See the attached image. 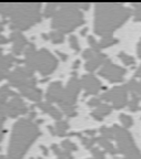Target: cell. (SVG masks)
I'll return each instance as SVG.
<instances>
[{"label": "cell", "mask_w": 141, "mask_h": 159, "mask_svg": "<svg viewBox=\"0 0 141 159\" xmlns=\"http://www.w3.org/2000/svg\"><path fill=\"white\" fill-rule=\"evenodd\" d=\"M132 11L121 3L100 2L96 5L95 11V32L102 38L110 37L111 33L126 22Z\"/></svg>", "instance_id": "obj_1"}, {"label": "cell", "mask_w": 141, "mask_h": 159, "mask_svg": "<svg viewBox=\"0 0 141 159\" xmlns=\"http://www.w3.org/2000/svg\"><path fill=\"white\" fill-rule=\"evenodd\" d=\"M40 3H0V13L11 17L10 28L26 30L41 20Z\"/></svg>", "instance_id": "obj_2"}, {"label": "cell", "mask_w": 141, "mask_h": 159, "mask_svg": "<svg viewBox=\"0 0 141 159\" xmlns=\"http://www.w3.org/2000/svg\"><path fill=\"white\" fill-rule=\"evenodd\" d=\"M40 135V130L30 118L19 119L12 128V135L9 144L8 159H22L32 142Z\"/></svg>", "instance_id": "obj_3"}, {"label": "cell", "mask_w": 141, "mask_h": 159, "mask_svg": "<svg viewBox=\"0 0 141 159\" xmlns=\"http://www.w3.org/2000/svg\"><path fill=\"white\" fill-rule=\"evenodd\" d=\"M78 3H62L60 9L53 16L52 25L56 31L61 33H69L77 27L85 22L83 15L79 10Z\"/></svg>", "instance_id": "obj_4"}, {"label": "cell", "mask_w": 141, "mask_h": 159, "mask_svg": "<svg viewBox=\"0 0 141 159\" xmlns=\"http://www.w3.org/2000/svg\"><path fill=\"white\" fill-rule=\"evenodd\" d=\"M27 67L38 70L43 75H48L52 72L58 65V60L56 59L47 49H41L38 52L32 43H29L25 51Z\"/></svg>", "instance_id": "obj_5"}, {"label": "cell", "mask_w": 141, "mask_h": 159, "mask_svg": "<svg viewBox=\"0 0 141 159\" xmlns=\"http://www.w3.org/2000/svg\"><path fill=\"white\" fill-rule=\"evenodd\" d=\"M112 130L118 144V152L124 155L126 159H138L141 156L140 150L128 129L120 127L119 125H114Z\"/></svg>", "instance_id": "obj_6"}, {"label": "cell", "mask_w": 141, "mask_h": 159, "mask_svg": "<svg viewBox=\"0 0 141 159\" xmlns=\"http://www.w3.org/2000/svg\"><path fill=\"white\" fill-rule=\"evenodd\" d=\"M80 80H78L75 76L72 79H70V81L67 84V87L63 89L62 96H61L60 102L58 103L63 111L69 108V107H73V105H75V103L77 101V96H78L79 92H80Z\"/></svg>", "instance_id": "obj_7"}, {"label": "cell", "mask_w": 141, "mask_h": 159, "mask_svg": "<svg viewBox=\"0 0 141 159\" xmlns=\"http://www.w3.org/2000/svg\"><path fill=\"white\" fill-rule=\"evenodd\" d=\"M101 101H110L114 104V107L117 109L122 108L128 103V89L127 85H120L107 91L100 96Z\"/></svg>", "instance_id": "obj_8"}, {"label": "cell", "mask_w": 141, "mask_h": 159, "mask_svg": "<svg viewBox=\"0 0 141 159\" xmlns=\"http://www.w3.org/2000/svg\"><path fill=\"white\" fill-rule=\"evenodd\" d=\"M26 112H27V107L19 95L13 96L9 102L0 106V114L5 116L9 115L10 117H17L18 115L25 114Z\"/></svg>", "instance_id": "obj_9"}, {"label": "cell", "mask_w": 141, "mask_h": 159, "mask_svg": "<svg viewBox=\"0 0 141 159\" xmlns=\"http://www.w3.org/2000/svg\"><path fill=\"white\" fill-rule=\"evenodd\" d=\"M33 71L29 67H20L18 66L15 69L13 72H11L10 74H8V80L9 83L13 86H18L19 89L25 85H27L29 83L31 79H32Z\"/></svg>", "instance_id": "obj_10"}, {"label": "cell", "mask_w": 141, "mask_h": 159, "mask_svg": "<svg viewBox=\"0 0 141 159\" xmlns=\"http://www.w3.org/2000/svg\"><path fill=\"white\" fill-rule=\"evenodd\" d=\"M99 74L101 76L106 77L107 80H109L110 82H121L124 80V76L126 74V70L124 67L119 66L117 64H112L110 62V60H108L103 66L101 67V70L99 71Z\"/></svg>", "instance_id": "obj_11"}, {"label": "cell", "mask_w": 141, "mask_h": 159, "mask_svg": "<svg viewBox=\"0 0 141 159\" xmlns=\"http://www.w3.org/2000/svg\"><path fill=\"white\" fill-rule=\"evenodd\" d=\"M81 86L86 91V95H95L102 89V84L93 74H85L80 80Z\"/></svg>", "instance_id": "obj_12"}, {"label": "cell", "mask_w": 141, "mask_h": 159, "mask_svg": "<svg viewBox=\"0 0 141 159\" xmlns=\"http://www.w3.org/2000/svg\"><path fill=\"white\" fill-rule=\"evenodd\" d=\"M35 85H36V79L35 77H32L27 85L20 87V92L22 93L25 96L29 97L31 101L40 102L41 96H42V92H41L39 89H36Z\"/></svg>", "instance_id": "obj_13"}, {"label": "cell", "mask_w": 141, "mask_h": 159, "mask_svg": "<svg viewBox=\"0 0 141 159\" xmlns=\"http://www.w3.org/2000/svg\"><path fill=\"white\" fill-rule=\"evenodd\" d=\"M62 93H63V89H62V85H61V82H52L49 85L47 94H46L47 102L59 103L61 99V96H62Z\"/></svg>", "instance_id": "obj_14"}, {"label": "cell", "mask_w": 141, "mask_h": 159, "mask_svg": "<svg viewBox=\"0 0 141 159\" xmlns=\"http://www.w3.org/2000/svg\"><path fill=\"white\" fill-rule=\"evenodd\" d=\"M10 39L13 42V45H12L13 54H17V55L20 54L23 51V49L26 48V45H27V40H26V38L23 37L19 31H15V32L11 33Z\"/></svg>", "instance_id": "obj_15"}, {"label": "cell", "mask_w": 141, "mask_h": 159, "mask_svg": "<svg viewBox=\"0 0 141 159\" xmlns=\"http://www.w3.org/2000/svg\"><path fill=\"white\" fill-rule=\"evenodd\" d=\"M22 63V60H16V57L13 55H1L0 57V81L3 77H7L8 74V69L11 66L12 62Z\"/></svg>", "instance_id": "obj_16"}, {"label": "cell", "mask_w": 141, "mask_h": 159, "mask_svg": "<svg viewBox=\"0 0 141 159\" xmlns=\"http://www.w3.org/2000/svg\"><path fill=\"white\" fill-rule=\"evenodd\" d=\"M107 61H108V59H107L106 54L99 52V53H97L92 59L88 60V62L86 63V69L88 70L89 72H93L97 67L100 66L101 64H105Z\"/></svg>", "instance_id": "obj_17"}, {"label": "cell", "mask_w": 141, "mask_h": 159, "mask_svg": "<svg viewBox=\"0 0 141 159\" xmlns=\"http://www.w3.org/2000/svg\"><path fill=\"white\" fill-rule=\"evenodd\" d=\"M38 107L40 109H42L43 112L49 113V114H50L51 116L53 117V118L57 119V120H60L61 117H62V114H61L60 111L56 108L55 106H52V105H51L50 103H48V102H46V103H39Z\"/></svg>", "instance_id": "obj_18"}, {"label": "cell", "mask_w": 141, "mask_h": 159, "mask_svg": "<svg viewBox=\"0 0 141 159\" xmlns=\"http://www.w3.org/2000/svg\"><path fill=\"white\" fill-rule=\"evenodd\" d=\"M111 109H112L111 106H109L108 104H101L97 107L96 111H93V112L91 113V115H92L93 118H96L97 120H102L103 117L107 116L108 114H110Z\"/></svg>", "instance_id": "obj_19"}, {"label": "cell", "mask_w": 141, "mask_h": 159, "mask_svg": "<svg viewBox=\"0 0 141 159\" xmlns=\"http://www.w3.org/2000/svg\"><path fill=\"white\" fill-rule=\"evenodd\" d=\"M96 143H98L101 147H103V148H105V150H106V152H108L109 154L112 155V156H114V155H117L119 152L118 149L114 148V145L109 142V139L105 138V137H102V136L96 137Z\"/></svg>", "instance_id": "obj_20"}, {"label": "cell", "mask_w": 141, "mask_h": 159, "mask_svg": "<svg viewBox=\"0 0 141 159\" xmlns=\"http://www.w3.org/2000/svg\"><path fill=\"white\" fill-rule=\"evenodd\" d=\"M118 39H114V37H105L102 38V39L99 41L98 43H97V45L95 48H92V49H95L96 51H98V52H100V50L103 49V48H108V47H111V45L116 44V43H118Z\"/></svg>", "instance_id": "obj_21"}, {"label": "cell", "mask_w": 141, "mask_h": 159, "mask_svg": "<svg viewBox=\"0 0 141 159\" xmlns=\"http://www.w3.org/2000/svg\"><path fill=\"white\" fill-rule=\"evenodd\" d=\"M126 85L131 94L137 95L139 98H141V82H137L136 80H130Z\"/></svg>", "instance_id": "obj_22"}, {"label": "cell", "mask_w": 141, "mask_h": 159, "mask_svg": "<svg viewBox=\"0 0 141 159\" xmlns=\"http://www.w3.org/2000/svg\"><path fill=\"white\" fill-rule=\"evenodd\" d=\"M51 149H52L53 152L56 154L58 155L59 159H73L72 155L70 154V152H67V150H61L58 146L56 144H52L51 145Z\"/></svg>", "instance_id": "obj_23"}, {"label": "cell", "mask_w": 141, "mask_h": 159, "mask_svg": "<svg viewBox=\"0 0 141 159\" xmlns=\"http://www.w3.org/2000/svg\"><path fill=\"white\" fill-rule=\"evenodd\" d=\"M69 128V124L66 120H58L56 123V133L58 136H65L66 130Z\"/></svg>", "instance_id": "obj_24"}, {"label": "cell", "mask_w": 141, "mask_h": 159, "mask_svg": "<svg viewBox=\"0 0 141 159\" xmlns=\"http://www.w3.org/2000/svg\"><path fill=\"white\" fill-rule=\"evenodd\" d=\"M119 57H120L121 61H122L126 65H134V63H136L134 57H131V55H129V54H127L126 52L119 53Z\"/></svg>", "instance_id": "obj_25"}, {"label": "cell", "mask_w": 141, "mask_h": 159, "mask_svg": "<svg viewBox=\"0 0 141 159\" xmlns=\"http://www.w3.org/2000/svg\"><path fill=\"white\" fill-rule=\"evenodd\" d=\"M120 122L122 123V125H124V128H128V127H131L132 125H134V119H132V117L129 116V115L127 114H120Z\"/></svg>", "instance_id": "obj_26"}, {"label": "cell", "mask_w": 141, "mask_h": 159, "mask_svg": "<svg viewBox=\"0 0 141 159\" xmlns=\"http://www.w3.org/2000/svg\"><path fill=\"white\" fill-rule=\"evenodd\" d=\"M139 101H140V98L137 95L132 94V97H131L130 102H129V109L131 112H137L139 109Z\"/></svg>", "instance_id": "obj_27"}, {"label": "cell", "mask_w": 141, "mask_h": 159, "mask_svg": "<svg viewBox=\"0 0 141 159\" xmlns=\"http://www.w3.org/2000/svg\"><path fill=\"white\" fill-rule=\"evenodd\" d=\"M100 133H101V136L105 137V138H107V139L114 138V134L112 128H108V127H106V126H102L100 128Z\"/></svg>", "instance_id": "obj_28"}, {"label": "cell", "mask_w": 141, "mask_h": 159, "mask_svg": "<svg viewBox=\"0 0 141 159\" xmlns=\"http://www.w3.org/2000/svg\"><path fill=\"white\" fill-rule=\"evenodd\" d=\"M56 6H57V3H48V5L46 6L43 16H45L46 18H50V17H52V16H55Z\"/></svg>", "instance_id": "obj_29"}, {"label": "cell", "mask_w": 141, "mask_h": 159, "mask_svg": "<svg viewBox=\"0 0 141 159\" xmlns=\"http://www.w3.org/2000/svg\"><path fill=\"white\" fill-rule=\"evenodd\" d=\"M49 35H50V39L53 43H61L63 41V39H65L63 34L61 32H59V31H53Z\"/></svg>", "instance_id": "obj_30"}, {"label": "cell", "mask_w": 141, "mask_h": 159, "mask_svg": "<svg viewBox=\"0 0 141 159\" xmlns=\"http://www.w3.org/2000/svg\"><path fill=\"white\" fill-rule=\"evenodd\" d=\"M62 148L67 152H72V150H77V145L73 144L70 140H63L62 144H61Z\"/></svg>", "instance_id": "obj_31"}, {"label": "cell", "mask_w": 141, "mask_h": 159, "mask_svg": "<svg viewBox=\"0 0 141 159\" xmlns=\"http://www.w3.org/2000/svg\"><path fill=\"white\" fill-rule=\"evenodd\" d=\"M81 140H82V144L87 147V148H92L95 143H96V137L93 138H88V137H81Z\"/></svg>", "instance_id": "obj_32"}, {"label": "cell", "mask_w": 141, "mask_h": 159, "mask_svg": "<svg viewBox=\"0 0 141 159\" xmlns=\"http://www.w3.org/2000/svg\"><path fill=\"white\" fill-rule=\"evenodd\" d=\"M97 53H99L98 51H96L95 49L90 48V49L85 50V51H83V53H82V55H83V57H85V59L90 60V59H92V57H95V55H96Z\"/></svg>", "instance_id": "obj_33"}, {"label": "cell", "mask_w": 141, "mask_h": 159, "mask_svg": "<svg viewBox=\"0 0 141 159\" xmlns=\"http://www.w3.org/2000/svg\"><path fill=\"white\" fill-rule=\"evenodd\" d=\"M69 43H70V47L72 48L73 50H76V51L80 50L78 40H77V38L75 37V35H70V37H69Z\"/></svg>", "instance_id": "obj_34"}, {"label": "cell", "mask_w": 141, "mask_h": 159, "mask_svg": "<svg viewBox=\"0 0 141 159\" xmlns=\"http://www.w3.org/2000/svg\"><path fill=\"white\" fill-rule=\"evenodd\" d=\"M91 152H92V155L95 156V158H97V159H105V152H101L100 149L96 148V147H92V148H91Z\"/></svg>", "instance_id": "obj_35"}, {"label": "cell", "mask_w": 141, "mask_h": 159, "mask_svg": "<svg viewBox=\"0 0 141 159\" xmlns=\"http://www.w3.org/2000/svg\"><path fill=\"white\" fill-rule=\"evenodd\" d=\"M88 105L91 107H93V106L98 107L99 105H101V98L100 97H92V98L88 102Z\"/></svg>", "instance_id": "obj_36"}, {"label": "cell", "mask_w": 141, "mask_h": 159, "mask_svg": "<svg viewBox=\"0 0 141 159\" xmlns=\"http://www.w3.org/2000/svg\"><path fill=\"white\" fill-rule=\"evenodd\" d=\"M88 42H89V44L91 45V48H95L97 45V43H98L92 35H88Z\"/></svg>", "instance_id": "obj_37"}, {"label": "cell", "mask_w": 141, "mask_h": 159, "mask_svg": "<svg viewBox=\"0 0 141 159\" xmlns=\"http://www.w3.org/2000/svg\"><path fill=\"white\" fill-rule=\"evenodd\" d=\"M132 7L134 8V12L136 11H141V2H134Z\"/></svg>", "instance_id": "obj_38"}, {"label": "cell", "mask_w": 141, "mask_h": 159, "mask_svg": "<svg viewBox=\"0 0 141 159\" xmlns=\"http://www.w3.org/2000/svg\"><path fill=\"white\" fill-rule=\"evenodd\" d=\"M134 21H141V11H136L134 13Z\"/></svg>", "instance_id": "obj_39"}, {"label": "cell", "mask_w": 141, "mask_h": 159, "mask_svg": "<svg viewBox=\"0 0 141 159\" xmlns=\"http://www.w3.org/2000/svg\"><path fill=\"white\" fill-rule=\"evenodd\" d=\"M137 52H138V57L141 59V40L139 41L138 47H137Z\"/></svg>", "instance_id": "obj_40"}, {"label": "cell", "mask_w": 141, "mask_h": 159, "mask_svg": "<svg viewBox=\"0 0 141 159\" xmlns=\"http://www.w3.org/2000/svg\"><path fill=\"white\" fill-rule=\"evenodd\" d=\"M5 119H6L5 115L0 114V129H1V127H2V124H3V122H5Z\"/></svg>", "instance_id": "obj_41"}, {"label": "cell", "mask_w": 141, "mask_h": 159, "mask_svg": "<svg viewBox=\"0 0 141 159\" xmlns=\"http://www.w3.org/2000/svg\"><path fill=\"white\" fill-rule=\"evenodd\" d=\"M7 41H8V39H6L3 35H0V44H1V43H6Z\"/></svg>", "instance_id": "obj_42"}, {"label": "cell", "mask_w": 141, "mask_h": 159, "mask_svg": "<svg viewBox=\"0 0 141 159\" xmlns=\"http://www.w3.org/2000/svg\"><path fill=\"white\" fill-rule=\"evenodd\" d=\"M85 133H87V135H90V136H93V135H95V133H96V130H93V129H90V130H86Z\"/></svg>", "instance_id": "obj_43"}, {"label": "cell", "mask_w": 141, "mask_h": 159, "mask_svg": "<svg viewBox=\"0 0 141 159\" xmlns=\"http://www.w3.org/2000/svg\"><path fill=\"white\" fill-rule=\"evenodd\" d=\"M57 53H58V54L60 55V57H61V59H62V60H66V59H67V55H66V54H63V53H61L60 51H57Z\"/></svg>", "instance_id": "obj_44"}, {"label": "cell", "mask_w": 141, "mask_h": 159, "mask_svg": "<svg viewBox=\"0 0 141 159\" xmlns=\"http://www.w3.org/2000/svg\"><path fill=\"white\" fill-rule=\"evenodd\" d=\"M80 7H82L85 10H87L89 8V3H80Z\"/></svg>", "instance_id": "obj_45"}, {"label": "cell", "mask_w": 141, "mask_h": 159, "mask_svg": "<svg viewBox=\"0 0 141 159\" xmlns=\"http://www.w3.org/2000/svg\"><path fill=\"white\" fill-rule=\"evenodd\" d=\"M5 133H6V130H1V129H0V142H1V139H2Z\"/></svg>", "instance_id": "obj_46"}, {"label": "cell", "mask_w": 141, "mask_h": 159, "mask_svg": "<svg viewBox=\"0 0 141 159\" xmlns=\"http://www.w3.org/2000/svg\"><path fill=\"white\" fill-rule=\"evenodd\" d=\"M79 64H80V61H78V60H77V61H76V63H75V64H73V69H77V67L79 66Z\"/></svg>", "instance_id": "obj_47"}, {"label": "cell", "mask_w": 141, "mask_h": 159, "mask_svg": "<svg viewBox=\"0 0 141 159\" xmlns=\"http://www.w3.org/2000/svg\"><path fill=\"white\" fill-rule=\"evenodd\" d=\"M6 22H7V20H3L2 22H0V31H2V30H3L2 25H3V23H6Z\"/></svg>", "instance_id": "obj_48"}, {"label": "cell", "mask_w": 141, "mask_h": 159, "mask_svg": "<svg viewBox=\"0 0 141 159\" xmlns=\"http://www.w3.org/2000/svg\"><path fill=\"white\" fill-rule=\"evenodd\" d=\"M40 148L43 150V152H45V155H48V152H47V148L46 147H43V146H40Z\"/></svg>", "instance_id": "obj_49"}, {"label": "cell", "mask_w": 141, "mask_h": 159, "mask_svg": "<svg viewBox=\"0 0 141 159\" xmlns=\"http://www.w3.org/2000/svg\"><path fill=\"white\" fill-rule=\"evenodd\" d=\"M87 30H88V28H85V29H83L82 31H81V34H82V35L85 34V33L87 32Z\"/></svg>", "instance_id": "obj_50"}, {"label": "cell", "mask_w": 141, "mask_h": 159, "mask_svg": "<svg viewBox=\"0 0 141 159\" xmlns=\"http://www.w3.org/2000/svg\"><path fill=\"white\" fill-rule=\"evenodd\" d=\"M35 116H36V113L31 112V113H30V119H31V118H33V117H35Z\"/></svg>", "instance_id": "obj_51"}, {"label": "cell", "mask_w": 141, "mask_h": 159, "mask_svg": "<svg viewBox=\"0 0 141 159\" xmlns=\"http://www.w3.org/2000/svg\"><path fill=\"white\" fill-rule=\"evenodd\" d=\"M42 38H43V39H48V35H47V34H42Z\"/></svg>", "instance_id": "obj_52"}, {"label": "cell", "mask_w": 141, "mask_h": 159, "mask_svg": "<svg viewBox=\"0 0 141 159\" xmlns=\"http://www.w3.org/2000/svg\"><path fill=\"white\" fill-rule=\"evenodd\" d=\"M0 159H5V156H0Z\"/></svg>", "instance_id": "obj_53"}, {"label": "cell", "mask_w": 141, "mask_h": 159, "mask_svg": "<svg viewBox=\"0 0 141 159\" xmlns=\"http://www.w3.org/2000/svg\"><path fill=\"white\" fill-rule=\"evenodd\" d=\"M138 159H141V156H140V157H139V158H138Z\"/></svg>", "instance_id": "obj_54"}, {"label": "cell", "mask_w": 141, "mask_h": 159, "mask_svg": "<svg viewBox=\"0 0 141 159\" xmlns=\"http://www.w3.org/2000/svg\"><path fill=\"white\" fill-rule=\"evenodd\" d=\"M91 159H97V158H91Z\"/></svg>", "instance_id": "obj_55"}]
</instances>
